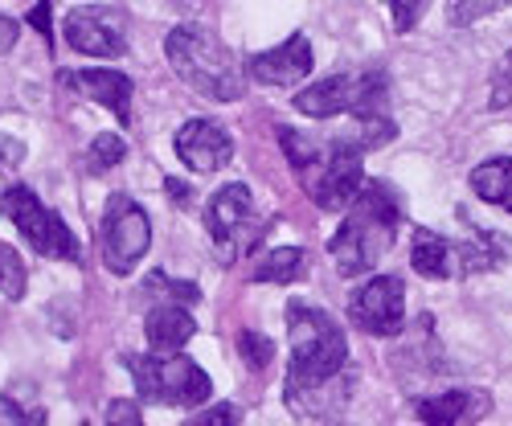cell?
<instances>
[{"instance_id": "obj_1", "label": "cell", "mask_w": 512, "mask_h": 426, "mask_svg": "<svg viewBox=\"0 0 512 426\" xmlns=\"http://www.w3.org/2000/svg\"><path fill=\"white\" fill-rule=\"evenodd\" d=\"M168 66L185 78V87L213 103H234L246 95V62L205 25H177L164 37Z\"/></svg>"}, {"instance_id": "obj_2", "label": "cell", "mask_w": 512, "mask_h": 426, "mask_svg": "<svg viewBox=\"0 0 512 426\" xmlns=\"http://www.w3.org/2000/svg\"><path fill=\"white\" fill-rule=\"evenodd\" d=\"M398 218H402V209H398L394 189L381 185V181H369L357 193V201L349 205V218L340 222V230L328 242V254H332L336 271L345 279L369 275L381 254L394 246Z\"/></svg>"}, {"instance_id": "obj_3", "label": "cell", "mask_w": 512, "mask_h": 426, "mask_svg": "<svg viewBox=\"0 0 512 426\" xmlns=\"http://www.w3.org/2000/svg\"><path fill=\"white\" fill-rule=\"evenodd\" d=\"M287 381L283 390H308L320 381L336 377L349 365V340L324 308H312L304 300L287 304Z\"/></svg>"}, {"instance_id": "obj_4", "label": "cell", "mask_w": 512, "mask_h": 426, "mask_svg": "<svg viewBox=\"0 0 512 426\" xmlns=\"http://www.w3.org/2000/svg\"><path fill=\"white\" fill-rule=\"evenodd\" d=\"M123 365L136 381V394L144 402H156V406L193 410V406L209 402V394H213L209 373L181 353H156L152 349L148 357H123Z\"/></svg>"}, {"instance_id": "obj_5", "label": "cell", "mask_w": 512, "mask_h": 426, "mask_svg": "<svg viewBox=\"0 0 512 426\" xmlns=\"http://www.w3.org/2000/svg\"><path fill=\"white\" fill-rule=\"evenodd\" d=\"M0 218H9V222L21 230V238H25L37 254H46V259L82 263V242L74 238V230L58 218L54 209L41 205L29 185L0 189Z\"/></svg>"}, {"instance_id": "obj_6", "label": "cell", "mask_w": 512, "mask_h": 426, "mask_svg": "<svg viewBox=\"0 0 512 426\" xmlns=\"http://www.w3.org/2000/svg\"><path fill=\"white\" fill-rule=\"evenodd\" d=\"M99 246H103V267L111 275H119V279L132 275L152 246L148 209L127 193H111L107 209H103V222H99Z\"/></svg>"}, {"instance_id": "obj_7", "label": "cell", "mask_w": 512, "mask_h": 426, "mask_svg": "<svg viewBox=\"0 0 512 426\" xmlns=\"http://www.w3.org/2000/svg\"><path fill=\"white\" fill-rule=\"evenodd\" d=\"M312 201L328 213H340L357 201L365 189V164H361V144L357 140H332L324 148V160L316 164V173L304 181Z\"/></svg>"}, {"instance_id": "obj_8", "label": "cell", "mask_w": 512, "mask_h": 426, "mask_svg": "<svg viewBox=\"0 0 512 426\" xmlns=\"http://www.w3.org/2000/svg\"><path fill=\"white\" fill-rule=\"evenodd\" d=\"M250 218H254V201H250V189L242 181H230L222 185L218 193L209 197L205 205V230L213 238V254H218V263L230 267L238 259V250L250 234Z\"/></svg>"}, {"instance_id": "obj_9", "label": "cell", "mask_w": 512, "mask_h": 426, "mask_svg": "<svg viewBox=\"0 0 512 426\" xmlns=\"http://www.w3.org/2000/svg\"><path fill=\"white\" fill-rule=\"evenodd\" d=\"M349 320L369 336H398L406 328V283L398 275H373L353 291Z\"/></svg>"}, {"instance_id": "obj_10", "label": "cell", "mask_w": 512, "mask_h": 426, "mask_svg": "<svg viewBox=\"0 0 512 426\" xmlns=\"http://www.w3.org/2000/svg\"><path fill=\"white\" fill-rule=\"evenodd\" d=\"M62 37L74 54L87 58H123L127 54V29L123 17L107 5H78L66 13Z\"/></svg>"}, {"instance_id": "obj_11", "label": "cell", "mask_w": 512, "mask_h": 426, "mask_svg": "<svg viewBox=\"0 0 512 426\" xmlns=\"http://www.w3.org/2000/svg\"><path fill=\"white\" fill-rule=\"evenodd\" d=\"M177 156L185 168H193V173H218V168H226L234 160V140L222 123L213 119H189L177 140H173Z\"/></svg>"}, {"instance_id": "obj_12", "label": "cell", "mask_w": 512, "mask_h": 426, "mask_svg": "<svg viewBox=\"0 0 512 426\" xmlns=\"http://www.w3.org/2000/svg\"><path fill=\"white\" fill-rule=\"evenodd\" d=\"M246 74L254 82H263V87H291V82H304L312 74V46H308V37L291 33L283 46L246 58Z\"/></svg>"}, {"instance_id": "obj_13", "label": "cell", "mask_w": 512, "mask_h": 426, "mask_svg": "<svg viewBox=\"0 0 512 426\" xmlns=\"http://www.w3.org/2000/svg\"><path fill=\"white\" fill-rule=\"evenodd\" d=\"M66 87H74L78 95H87L91 103L107 107L119 123H132V78L119 70H62L58 74Z\"/></svg>"}, {"instance_id": "obj_14", "label": "cell", "mask_w": 512, "mask_h": 426, "mask_svg": "<svg viewBox=\"0 0 512 426\" xmlns=\"http://www.w3.org/2000/svg\"><path fill=\"white\" fill-rule=\"evenodd\" d=\"M349 394H353V373L345 377V369H340L336 377L320 381V386L283 390V402L295 410V418H304V422H328V418H336L340 410H345Z\"/></svg>"}, {"instance_id": "obj_15", "label": "cell", "mask_w": 512, "mask_h": 426, "mask_svg": "<svg viewBox=\"0 0 512 426\" xmlns=\"http://www.w3.org/2000/svg\"><path fill=\"white\" fill-rule=\"evenodd\" d=\"M197 332V320L189 312V304H160L144 316V336L156 353H181Z\"/></svg>"}, {"instance_id": "obj_16", "label": "cell", "mask_w": 512, "mask_h": 426, "mask_svg": "<svg viewBox=\"0 0 512 426\" xmlns=\"http://www.w3.org/2000/svg\"><path fill=\"white\" fill-rule=\"evenodd\" d=\"M357 87H361L357 74H332V78L312 82L308 91L295 95V111H304V115H312V119H332V115H340V111H353Z\"/></svg>"}, {"instance_id": "obj_17", "label": "cell", "mask_w": 512, "mask_h": 426, "mask_svg": "<svg viewBox=\"0 0 512 426\" xmlns=\"http://www.w3.org/2000/svg\"><path fill=\"white\" fill-rule=\"evenodd\" d=\"M410 267L422 279H451V271H455V242H447L435 230H414V238H410Z\"/></svg>"}, {"instance_id": "obj_18", "label": "cell", "mask_w": 512, "mask_h": 426, "mask_svg": "<svg viewBox=\"0 0 512 426\" xmlns=\"http://www.w3.org/2000/svg\"><path fill=\"white\" fill-rule=\"evenodd\" d=\"M488 394H467V390H447V394H439V398H422L418 402V418L422 422H431V426H439V422H463V418H484L488 414Z\"/></svg>"}, {"instance_id": "obj_19", "label": "cell", "mask_w": 512, "mask_h": 426, "mask_svg": "<svg viewBox=\"0 0 512 426\" xmlns=\"http://www.w3.org/2000/svg\"><path fill=\"white\" fill-rule=\"evenodd\" d=\"M455 254H459V271H463V275H476V271L484 275V271H496V267L504 263L508 238L480 230V234H472L467 242H455Z\"/></svg>"}, {"instance_id": "obj_20", "label": "cell", "mask_w": 512, "mask_h": 426, "mask_svg": "<svg viewBox=\"0 0 512 426\" xmlns=\"http://www.w3.org/2000/svg\"><path fill=\"white\" fill-rule=\"evenodd\" d=\"M472 189L480 193V201L512 213V160L496 156V160H484L480 168H472Z\"/></svg>"}, {"instance_id": "obj_21", "label": "cell", "mask_w": 512, "mask_h": 426, "mask_svg": "<svg viewBox=\"0 0 512 426\" xmlns=\"http://www.w3.org/2000/svg\"><path fill=\"white\" fill-rule=\"evenodd\" d=\"M308 271L304 246H275L254 263V283H295Z\"/></svg>"}, {"instance_id": "obj_22", "label": "cell", "mask_w": 512, "mask_h": 426, "mask_svg": "<svg viewBox=\"0 0 512 426\" xmlns=\"http://www.w3.org/2000/svg\"><path fill=\"white\" fill-rule=\"evenodd\" d=\"M279 144H283V156L291 160V168H295V173H300L304 181L316 173V164L324 160V148H320L312 136L295 132V127H279Z\"/></svg>"}, {"instance_id": "obj_23", "label": "cell", "mask_w": 512, "mask_h": 426, "mask_svg": "<svg viewBox=\"0 0 512 426\" xmlns=\"http://www.w3.org/2000/svg\"><path fill=\"white\" fill-rule=\"evenodd\" d=\"M25 287H29V271L21 263V254L0 242V295H5V300H21Z\"/></svg>"}, {"instance_id": "obj_24", "label": "cell", "mask_w": 512, "mask_h": 426, "mask_svg": "<svg viewBox=\"0 0 512 426\" xmlns=\"http://www.w3.org/2000/svg\"><path fill=\"white\" fill-rule=\"evenodd\" d=\"M508 5H512V0H447V21L455 29H467V25H476V21L508 9Z\"/></svg>"}, {"instance_id": "obj_25", "label": "cell", "mask_w": 512, "mask_h": 426, "mask_svg": "<svg viewBox=\"0 0 512 426\" xmlns=\"http://www.w3.org/2000/svg\"><path fill=\"white\" fill-rule=\"evenodd\" d=\"M144 287L156 291V295H164L168 304H197V300H201L197 283H189V279H173V275H164V271H152Z\"/></svg>"}, {"instance_id": "obj_26", "label": "cell", "mask_w": 512, "mask_h": 426, "mask_svg": "<svg viewBox=\"0 0 512 426\" xmlns=\"http://www.w3.org/2000/svg\"><path fill=\"white\" fill-rule=\"evenodd\" d=\"M123 156H127V144L115 132H103V136H95V144L87 152V168L91 173H107V168H115Z\"/></svg>"}, {"instance_id": "obj_27", "label": "cell", "mask_w": 512, "mask_h": 426, "mask_svg": "<svg viewBox=\"0 0 512 426\" xmlns=\"http://www.w3.org/2000/svg\"><path fill=\"white\" fill-rule=\"evenodd\" d=\"M238 353L250 369H267L275 361V345L263 332H238Z\"/></svg>"}, {"instance_id": "obj_28", "label": "cell", "mask_w": 512, "mask_h": 426, "mask_svg": "<svg viewBox=\"0 0 512 426\" xmlns=\"http://www.w3.org/2000/svg\"><path fill=\"white\" fill-rule=\"evenodd\" d=\"M512 103V50L500 58V66H496V74H492V107L500 111V107H508Z\"/></svg>"}, {"instance_id": "obj_29", "label": "cell", "mask_w": 512, "mask_h": 426, "mask_svg": "<svg viewBox=\"0 0 512 426\" xmlns=\"http://www.w3.org/2000/svg\"><path fill=\"white\" fill-rule=\"evenodd\" d=\"M431 0H390V13H394V29L398 33H410L418 25V17L426 13Z\"/></svg>"}, {"instance_id": "obj_30", "label": "cell", "mask_w": 512, "mask_h": 426, "mask_svg": "<svg viewBox=\"0 0 512 426\" xmlns=\"http://www.w3.org/2000/svg\"><path fill=\"white\" fill-rule=\"evenodd\" d=\"M25 156H29V148H25L17 136L0 132V173H17V168L25 164Z\"/></svg>"}, {"instance_id": "obj_31", "label": "cell", "mask_w": 512, "mask_h": 426, "mask_svg": "<svg viewBox=\"0 0 512 426\" xmlns=\"http://www.w3.org/2000/svg\"><path fill=\"white\" fill-rule=\"evenodd\" d=\"M234 422H242V414H238V406H230V402L213 406L209 414H193V418H189V426H234Z\"/></svg>"}, {"instance_id": "obj_32", "label": "cell", "mask_w": 512, "mask_h": 426, "mask_svg": "<svg viewBox=\"0 0 512 426\" xmlns=\"http://www.w3.org/2000/svg\"><path fill=\"white\" fill-rule=\"evenodd\" d=\"M107 422H111V426H119V422H123V426H140V422H144V414H140V406H136V402L115 398V402L107 406Z\"/></svg>"}, {"instance_id": "obj_33", "label": "cell", "mask_w": 512, "mask_h": 426, "mask_svg": "<svg viewBox=\"0 0 512 426\" xmlns=\"http://www.w3.org/2000/svg\"><path fill=\"white\" fill-rule=\"evenodd\" d=\"M17 37H21V25L13 17H0V54H9L17 46Z\"/></svg>"}, {"instance_id": "obj_34", "label": "cell", "mask_w": 512, "mask_h": 426, "mask_svg": "<svg viewBox=\"0 0 512 426\" xmlns=\"http://www.w3.org/2000/svg\"><path fill=\"white\" fill-rule=\"evenodd\" d=\"M29 21H33V29H41V33L54 41V29H50V5H46V0H41V5L29 13Z\"/></svg>"}, {"instance_id": "obj_35", "label": "cell", "mask_w": 512, "mask_h": 426, "mask_svg": "<svg viewBox=\"0 0 512 426\" xmlns=\"http://www.w3.org/2000/svg\"><path fill=\"white\" fill-rule=\"evenodd\" d=\"M168 197H173L177 205H181V201L189 205V197H193V193H189V185H181V181H168Z\"/></svg>"}]
</instances>
